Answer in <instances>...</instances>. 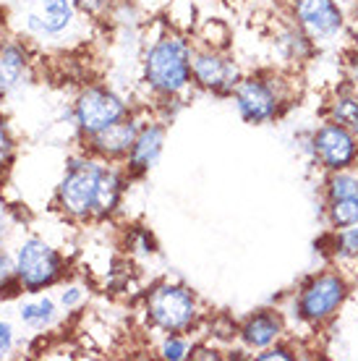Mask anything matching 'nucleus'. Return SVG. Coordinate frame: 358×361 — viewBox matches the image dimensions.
Here are the masks:
<instances>
[{
	"instance_id": "6",
	"label": "nucleus",
	"mask_w": 358,
	"mask_h": 361,
	"mask_svg": "<svg viewBox=\"0 0 358 361\" xmlns=\"http://www.w3.org/2000/svg\"><path fill=\"white\" fill-rule=\"evenodd\" d=\"M125 102L118 97L116 92L105 90V87H90L84 90L76 99V108H73V116H76V123H79L81 134L94 136L99 131H105L108 126L118 123L125 118Z\"/></svg>"
},
{
	"instance_id": "5",
	"label": "nucleus",
	"mask_w": 358,
	"mask_h": 361,
	"mask_svg": "<svg viewBox=\"0 0 358 361\" xmlns=\"http://www.w3.org/2000/svg\"><path fill=\"white\" fill-rule=\"evenodd\" d=\"M147 312L154 325L165 333H180L197 319V298L183 286L162 283L149 293Z\"/></svg>"
},
{
	"instance_id": "25",
	"label": "nucleus",
	"mask_w": 358,
	"mask_h": 361,
	"mask_svg": "<svg viewBox=\"0 0 358 361\" xmlns=\"http://www.w3.org/2000/svg\"><path fill=\"white\" fill-rule=\"evenodd\" d=\"M257 359L259 361H272V359H293V353H290V348H285V345H269V348H264L261 353H257Z\"/></svg>"
},
{
	"instance_id": "19",
	"label": "nucleus",
	"mask_w": 358,
	"mask_h": 361,
	"mask_svg": "<svg viewBox=\"0 0 358 361\" xmlns=\"http://www.w3.org/2000/svg\"><path fill=\"white\" fill-rule=\"evenodd\" d=\"M330 121L340 123L358 136V94H340V97L332 99Z\"/></svg>"
},
{
	"instance_id": "14",
	"label": "nucleus",
	"mask_w": 358,
	"mask_h": 361,
	"mask_svg": "<svg viewBox=\"0 0 358 361\" xmlns=\"http://www.w3.org/2000/svg\"><path fill=\"white\" fill-rule=\"evenodd\" d=\"M73 0H37V11L29 16V24L39 32L58 35L71 24Z\"/></svg>"
},
{
	"instance_id": "11",
	"label": "nucleus",
	"mask_w": 358,
	"mask_h": 361,
	"mask_svg": "<svg viewBox=\"0 0 358 361\" xmlns=\"http://www.w3.org/2000/svg\"><path fill=\"white\" fill-rule=\"evenodd\" d=\"M139 134V123L136 121H118L113 126H108L105 131L90 136L92 152L97 157H105V160H118V157H128L131 147H134V139Z\"/></svg>"
},
{
	"instance_id": "26",
	"label": "nucleus",
	"mask_w": 358,
	"mask_h": 361,
	"mask_svg": "<svg viewBox=\"0 0 358 361\" xmlns=\"http://www.w3.org/2000/svg\"><path fill=\"white\" fill-rule=\"evenodd\" d=\"M11 154H13V142H11L8 131H6V126L0 123V165L8 163Z\"/></svg>"
},
{
	"instance_id": "13",
	"label": "nucleus",
	"mask_w": 358,
	"mask_h": 361,
	"mask_svg": "<svg viewBox=\"0 0 358 361\" xmlns=\"http://www.w3.org/2000/svg\"><path fill=\"white\" fill-rule=\"evenodd\" d=\"M280 335H283V317L272 309H261L241 325V341L257 351L275 345L280 341Z\"/></svg>"
},
{
	"instance_id": "12",
	"label": "nucleus",
	"mask_w": 358,
	"mask_h": 361,
	"mask_svg": "<svg viewBox=\"0 0 358 361\" xmlns=\"http://www.w3.org/2000/svg\"><path fill=\"white\" fill-rule=\"evenodd\" d=\"M162 145H165V126L160 123H147L139 126V134L134 139V147L128 152V171L147 173L160 160Z\"/></svg>"
},
{
	"instance_id": "20",
	"label": "nucleus",
	"mask_w": 358,
	"mask_h": 361,
	"mask_svg": "<svg viewBox=\"0 0 358 361\" xmlns=\"http://www.w3.org/2000/svg\"><path fill=\"white\" fill-rule=\"evenodd\" d=\"M358 197V176L353 171H335L327 178V202L330 199Z\"/></svg>"
},
{
	"instance_id": "16",
	"label": "nucleus",
	"mask_w": 358,
	"mask_h": 361,
	"mask_svg": "<svg viewBox=\"0 0 358 361\" xmlns=\"http://www.w3.org/2000/svg\"><path fill=\"white\" fill-rule=\"evenodd\" d=\"M121 191H123V180L113 168H105L102 171V178H99V189L97 199H94V215L97 217H108L116 212L118 202H121Z\"/></svg>"
},
{
	"instance_id": "28",
	"label": "nucleus",
	"mask_w": 358,
	"mask_h": 361,
	"mask_svg": "<svg viewBox=\"0 0 358 361\" xmlns=\"http://www.w3.org/2000/svg\"><path fill=\"white\" fill-rule=\"evenodd\" d=\"M73 3H76L79 8L87 11V13H99V11L105 8V3H108V0H73Z\"/></svg>"
},
{
	"instance_id": "8",
	"label": "nucleus",
	"mask_w": 358,
	"mask_h": 361,
	"mask_svg": "<svg viewBox=\"0 0 358 361\" xmlns=\"http://www.w3.org/2000/svg\"><path fill=\"white\" fill-rule=\"evenodd\" d=\"M16 272L24 288L39 290L45 286H53L58 280V275H61V257L50 244L39 241V238H29L18 249Z\"/></svg>"
},
{
	"instance_id": "29",
	"label": "nucleus",
	"mask_w": 358,
	"mask_h": 361,
	"mask_svg": "<svg viewBox=\"0 0 358 361\" xmlns=\"http://www.w3.org/2000/svg\"><path fill=\"white\" fill-rule=\"evenodd\" d=\"M79 301H81L79 288H68V293H63V304H66V307H76Z\"/></svg>"
},
{
	"instance_id": "23",
	"label": "nucleus",
	"mask_w": 358,
	"mask_h": 361,
	"mask_svg": "<svg viewBox=\"0 0 358 361\" xmlns=\"http://www.w3.org/2000/svg\"><path fill=\"white\" fill-rule=\"evenodd\" d=\"M162 359H171V361H180L186 359L188 353H191V348H188V341L186 338H180V335H171L165 343H162L160 348Z\"/></svg>"
},
{
	"instance_id": "1",
	"label": "nucleus",
	"mask_w": 358,
	"mask_h": 361,
	"mask_svg": "<svg viewBox=\"0 0 358 361\" xmlns=\"http://www.w3.org/2000/svg\"><path fill=\"white\" fill-rule=\"evenodd\" d=\"M191 47L183 37L168 35L157 39L144 61L147 84L162 97H173L188 87L191 82Z\"/></svg>"
},
{
	"instance_id": "24",
	"label": "nucleus",
	"mask_w": 358,
	"mask_h": 361,
	"mask_svg": "<svg viewBox=\"0 0 358 361\" xmlns=\"http://www.w3.org/2000/svg\"><path fill=\"white\" fill-rule=\"evenodd\" d=\"M16 275H18V272H16V262H11L6 254H0V288L11 286Z\"/></svg>"
},
{
	"instance_id": "2",
	"label": "nucleus",
	"mask_w": 358,
	"mask_h": 361,
	"mask_svg": "<svg viewBox=\"0 0 358 361\" xmlns=\"http://www.w3.org/2000/svg\"><path fill=\"white\" fill-rule=\"evenodd\" d=\"M233 99L243 121L254 123V126L275 121L285 105V94H283L280 82L272 76H264V73L241 79L233 90Z\"/></svg>"
},
{
	"instance_id": "18",
	"label": "nucleus",
	"mask_w": 358,
	"mask_h": 361,
	"mask_svg": "<svg viewBox=\"0 0 358 361\" xmlns=\"http://www.w3.org/2000/svg\"><path fill=\"white\" fill-rule=\"evenodd\" d=\"M327 223L335 231L358 226V197L330 199L327 202Z\"/></svg>"
},
{
	"instance_id": "22",
	"label": "nucleus",
	"mask_w": 358,
	"mask_h": 361,
	"mask_svg": "<svg viewBox=\"0 0 358 361\" xmlns=\"http://www.w3.org/2000/svg\"><path fill=\"white\" fill-rule=\"evenodd\" d=\"M335 252L345 259H358V226L342 228L335 238Z\"/></svg>"
},
{
	"instance_id": "3",
	"label": "nucleus",
	"mask_w": 358,
	"mask_h": 361,
	"mask_svg": "<svg viewBox=\"0 0 358 361\" xmlns=\"http://www.w3.org/2000/svg\"><path fill=\"white\" fill-rule=\"evenodd\" d=\"M105 165L97 160H73L58 186V204L66 215L90 217L94 215V199H97L99 178Z\"/></svg>"
},
{
	"instance_id": "7",
	"label": "nucleus",
	"mask_w": 358,
	"mask_h": 361,
	"mask_svg": "<svg viewBox=\"0 0 358 361\" xmlns=\"http://www.w3.org/2000/svg\"><path fill=\"white\" fill-rule=\"evenodd\" d=\"M311 152L324 171H348L358 163V136L340 123L327 121L314 131Z\"/></svg>"
},
{
	"instance_id": "15",
	"label": "nucleus",
	"mask_w": 358,
	"mask_h": 361,
	"mask_svg": "<svg viewBox=\"0 0 358 361\" xmlns=\"http://www.w3.org/2000/svg\"><path fill=\"white\" fill-rule=\"evenodd\" d=\"M27 73V55L16 45H0V92H11Z\"/></svg>"
},
{
	"instance_id": "21",
	"label": "nucleus",
	"mask_w": 358,
	"mask_h": 361,
	"mask_svg": "<svg viewBox=\"0 0 358 361\" xmlns=\"http://www.w3.org/2000/svg\"><path fill=\"white\" fill-rule=\"evenodd\" d=\"M55 307L50 298H39V301H32V304H24L21 307V319L32 327H45L53 322Z\"/></svg>"
},
{
	"instance_id": "27",
	"label": "nucleus",
	"mask_w": 358,
	"mask_h": 361,
	"mask_svg": "<svg viewBox=\"0 0 358 361\" xmlns=\"http://www.w3.org/2000/svg\"><path fill=\"white\" fill-rule=\"evenodd\" d=\"M11 343H13V335H11V325L0 319V359H3V356H8Z\"/></svg>"
},
{
	"instance_id": "17",
	"label": "nucleus",
	"mask_w": 358,
	"mask_h": 361,
	"mask_svg": "<svg viewBox=\"0 0 358 361\" xmlns=\"http://www.w3.org/2000/svg\"><path fill=\"white\" fill-rule=\"evenodd\" d=\"M278 45H280V50H283V55H285L288 61H304L306 55L311 53L314 39L306 35L298 24H293V27H288L285 32L280 35Z\"/></svg>"
},
{
	"instance_id": "10",
	"label": "nucleus",
	"mask_w": 358,
	"mask_h": 361,
	"mask_svg": "<svg viewBox=\"0 0 358 361\" xmlns=\"http://www.w3.org/2000/svg\"><path fill=\"white\" fill-rule=\"evenodd\" d=\"M290 16L314 42L332 39L342 29L338 0H290Z\"/></svg>"
},
{
	"instance_id": "4",
	"label": "nucleus",
	"mask_w": 358,
	"mask_h": 361,
	"mask_svg": "<svg viewBox=\"0 0 358 361\" xmlns=\"http://www.w3.org/2000/svg\"><path fill=\"white\" fill-rule=\"evenodd\" d=\"M348 296V283L338 272H322L306 283L298 293V317L309 325H322L338 314L342 301Z\"/></svg>"
},
{
	"instance_id": "9",
	"label": "nucleus",
	"mask_w": 358,
	"mask_h": 361,
	"mask_svg": "<svg viewBox=\"0 0 358 361\" xmlns=\"http://www.w3.org/2000/svg\"><path fill=\"white\" fill-rule=\"evenodd\" d=\"M191 79L206 92L233 94V90L241 82V73H238L233 58L217 53V50H199L191 58Z\"/></svg>"
}]
</instances>
